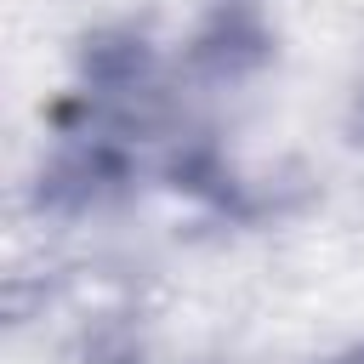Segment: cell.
<instances>
[{
  "instance_id": "cell-1",
  "label": "cell",
  "mask_w": 364,
  "mask_h": 364,
  "mask_svg": "<svg viewBox=\"0 0 364 364\" xmlns=\"http://www.w3.org/2000/svg\"><path fill=\"white\" fill-rule=\"evenodd\" d=\"M341 364H364V347H358V353H347V358H341Z\"/></svg>"
}]
</instances>
